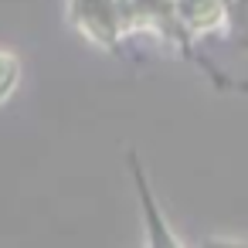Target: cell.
Listing matches in <instances>:
<instances>
[{
  "label": "cell",
  "mask_w": 248,
  "mask_h": 248,
  "mask_svg": "<svg viewBox=\"0 0 248 248\" xmlns=\"http://www.w3.org/2000/svg\"><path fill=\"white\" fill-rule=\"evenodd\" d=\"M133 180H136V190H140V204H143V217H146V241H150V248H184V245L177 241V234L170 231L167 217L160 214L156 197H153V190H150V184H146V177H143V170H140L136 160H133Z\"/></svg>",
  "instance_id": "1"
},
{
  "label": "cell",
  "mask_w": 248,
  "mask_h": 248,
  "mask_svg": "<svg viewBox=\"0 0 248 248\" xmlns=\"http://www.w3.org/2000/svg\"><path fill=\"white\" fill-rule=\"evenodd\" d=\"M75 17L78 28H85L95 41H112V0H75Z\"/></svg>",
  "instance_id": "2"
},
{
  "label": "cell",
  "mask_w": 248,
  "mask_h": 248,
  "mask_svg": "<svg viewBox=\"0 0 248 248\" xmlns=\"http://www.w3.org/2000/svg\"><path fill=\"white\" fill-rule=\"evenodd\" d=\"M177 14L190 28H214L221 21V0H177Z\"/></svg>",
  "instance_id": "3"
},
{
  "label": "cell",
  "mask_w": 248,
  "mask_h": 248,
  "mask_svg": "<svg viewBox=\"0 0 248 248\" xmlns=\"http://www.w3.org/2000/svg\"><path fill=\"white\" fill-rule=\"evenodd\" d=\"M17 82H21V62H17V55L0 48V102H7L14 95Z\"/></svg>",
  "instance_id": "4"
},
{
  "label": "cell",
  "mask_w": 248,
  "mask_h": 248,
  "mask_svg": "<svg viewBox=\"0 0 248 248\" xmlns=\"http://www.w3.org/2000/svg\"><path fill=\"white\" fill-rule=\"evenodd\" d=\"M201 248H248V245H241V241H228V238H207Z\"/></svg>",
  "instance_id": "5"
}]
</instances>
